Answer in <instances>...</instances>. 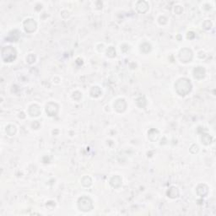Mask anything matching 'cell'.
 <instances>
[{
  "instance_id": "6da1fadb",
  "label": "cell",
  "mask_w": 216,
  "mask_h": 216,
  "mask_svg": "<svg viewBox=\"0 0 216 216\" xmlns=\"http://www.w3.org/2000/svg\"><path fill=\"white\" fill-rule=\"evenodd\" d=\"M191 87H192L191 83L187 79H181L176 84L177 93L181 96H186L187 94L189 93L191 90Z\"/></svg>"
},
{
  "instance_id": "7a4b0ae2",
  "label": "cell",
  "mask_w": 216,
  "mask_h": 216,
  "mask_svg": "<svg viewBox=\"0 0 216 216\" xmlns=\"http://www.w3.org/2000/svg\"><path fill=\"white\" fill-rule=\"evenodd\" d=\"M16 57V52L12 47H6L2 50V57L5 62H12Z\"/></svg>"
},
{
  "instance_id": "3957f363",
  "label": "cell",
  "mask_w": 216,
  "mask_h": 216,
  "mask_svg": "<svg viewBox=\"0 0 216 216\" xmlns=\"http://www.w3.org/2000/svg\"><path fill=\"white\" fill-rule=\"evenodd\" d=\"M79 209H81V210L89 211L92 209V203L89 198H82L79 201Z\"/></svg>"
},
{
  "instance_id": "277c9868",
  "label": "cell",
  "mask_w": 216,
  "mask_h": 216,
  "mask_svg": "<svg viewBox=\"0 0 216 216\" xmlns=\"http://www.w3.org/2000/svg\"><path fill=\"white\" fill-rule=\"evenodd\" d=\"M36 22L33 20H27L25 22V29L27 32H32L36 29Z\"/></svg>"
},
{
  "instance_id": "5b68a950",
  "label": "cell",
  "mask_w": 216,
  "mask_h": 216,
  "mask_svg": "<svg viewBox=\"0 0 216 216\" xmlns=\"http://www.w3.org/2000/svg\"><path fill=\"white\" fill-rule=\"evenodd\" d=\"M57 106L56 104H53V103H50L47 106V112L50 116H54V115L57 113Z\"/></svg>"
},
{
  "instance_id": "8992f818",
  "label": "cell",
  "mask_w": 216,
  "mask_h": 216,
  "mask_svg": "<svg viewBox=\"0 0 216 216\" xmlns=\"http://www.w3.org/2000/svg\"><path fill=\"white\" fill-rule=\"evenodd\" d=\"M186 57H187V62L191 60V58H192V52L190 51V50H188V49H187V53H185L184 49H183L182 51L181 52V55H180L181 59H182L183 62H186Z\"/></svg>"
},
{
  "instance_id": "52a82bcc",
  "label": "cell",
  "mask_w": 216,
  "mask_h": 216,
  "mask_svg": "<svg viewBox=\"0 0 216 216\" xmlns=\"http://www.w3.org/2000/svg\"><path fill=\"white\" fill-rule=\"evenodd\" d=\"M194 76L195 78H203L204 76V69L201 67H198L197 69H194Z\"/></svg>"
}]
</instances>
